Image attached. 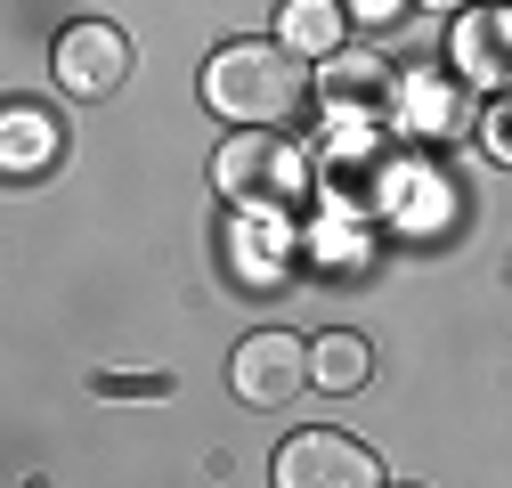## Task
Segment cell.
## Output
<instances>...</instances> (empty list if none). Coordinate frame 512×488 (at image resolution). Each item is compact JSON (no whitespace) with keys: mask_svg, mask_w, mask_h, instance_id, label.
Returning <instances> with one entry per match:
<instances>
[{"mask_svg":"<svg viewBox=\"0 0 512 488\" xmlns=\"http://www.w3.org/2000/svg\"><path fill=\"white\" fill-rule=\"evenodd\" d=\"M407 9V0H350V17H366V25H391Z\"/></svg>","mask_w":512,"mask_h":488,"instance_id":"cell-11","label":"cell"},{"mask_svg":"<svg viewBox=\"0 0 512 488\" xmlns=\"http://www.w3.org/2000/svg\"><path fill=\"white\" fill-rule=\"evenodd\" d=\"M423 9H439V17H456V9H480V0H423Z\"/></svg>","mask_w":512,"mask_h":488,"instance_id":"cell-12","label":"cell"},{"mask_svg":"<svg viewBox=\"0 0 512 488\" xmlns=\"http://www.w3.org/2000/svg\"><path fill=\"white\" fill-rule=\"evenodd\" d=\"M228 383H236L244 407H293L301 383H309V342L301 334H252L228 358Z\"/></svg>","mask_w":512,"mask_h":488,"instance_id":"cell-5","label":"cell"},{"mask_svg":"<svg viewBox=\"0 0 512 488\" xmlns=\"http://www.w3.org/2000/svg\"><path fill=\"white\" fill-rule=\"evenodd\" d=\"M366 375H374L366 334H317V342H309V383H317V391H358Z\"/></svg>","mask_w":512,"mask_h":488,"instance_id":"cell-8","label":"cell"},{"mask_svg":"<svg viewBox=\"0 0 512 488\" xmlns=\"http://www.w3.org/2000/svg\"><path fill=\"white\" fill-rule=\"evenodd\" d=\"M342 33H350V17L334 9V0H285V9H277V41L301 49V57H334Z\"/></svg>","mask_w":512,"mask_h":488,"instance_id":"cell-6","label":"cell"},{"mask_svg":"<svg viewBox=\"0 0 512 488\" xmlns=\"http://www.w3.org/2000/svg\"><path fill=\"white\" fill-rule=\"evenodd\" d=\"M488 155H496V163H512V98L488 114Z\"/></svg>","mask_w":512,"mask_h":488,"instance_id":"cell-10","label":"cell"},{"mask_svg":"<svg viewBox=\"0 0 512 488\" xmlns=\"http://www.w3.org/2000/svg\"><path fill=\"white\" fill-rule=\"evenodd\" d=\"M122 82H131V41H122L114 25H66V33H57V90H66V98L98 106Z\"/></svg>","mask_w":512,"mask_h":488,"instance_id":"cell-4","label":"cell"},{"mask_svg":"<svg viewBox=\"0 0 512 488\" xmlns=\"http://www.w3.org/2000/svg\"><path fill=\"white\" fill-rule=\"evenodd\" d=\"M326 66V106L358 114V106H382V90H391V66L382 57H358V49H334V57H317Z\"/></svg>","mask_w":512,"mask_h":488,"instance_id":"cell-7","label":"cell"},{"mask_svg":"<svg viewBox=\"0 0 512 488\" xmlns=\"http://www.w3.org/2000/svg\"><path fill=\"white\" fill-rule=\"evenodd\" d=\"M204 106L236 131H277L309 106V57L285 41H228L204 66Z\"/></svg>","mask_w":512,"mask_h":488,"instance_id":"cell-1","label":"cell"},{"mask_svg":"<svg viewBox=\"0 0 512 488\" xmlns=\"http://www.w3.org/2000/svg\"><path fill=\"white\" fill-rule=\"evenodd\" d=\"M277 488H374L382 480V456L350 432H301L277 448Z\"/></svg>","mask_w":512,"mask_h":488,"instance_id":"cell-3","label":"cell"},{"mask_svg":"<svg viewBox=\"0 0 512 488\" xmlns=\"http://www.w3.org/2000/svg\"><path fill=\"white\" fill-rule=\"evenodd\" d=\"M57 155V131H49V122H33V114H9V171L25 179V171H41Z\"/></svg>","mask_w":512,"mask_h":488,"instance_id":"cell-9","label":"cell"},{"mask_svg":"<svg viewBox=\"0 0 512 488\" xmlns=\"http://www.w3.org/2000/svg\"><path fill=\"white\" fill-rule=\"evenodd\" d=\"M212 188H220L228 204H244V212H285V204H301V188H309V163H301V147H285L277 131H236V139L212 155Z\"/></svg>","mask_w":512,"mask_h":488,"instance_id":"cell-2","label":"cell"}]
</instances>
